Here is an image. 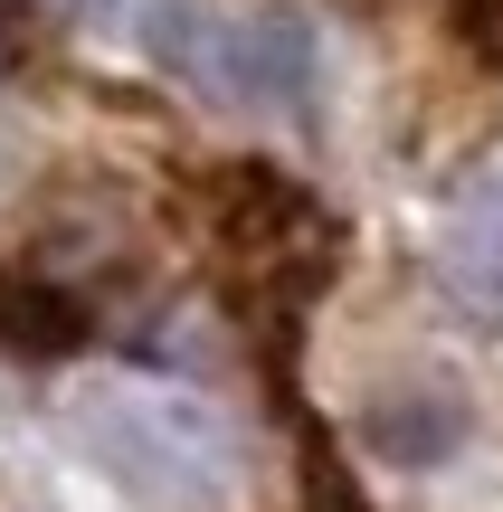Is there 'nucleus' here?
I'll use <instances>...</instances> for the list:
<instances>
[{
	"label": "nucleus",
	"instance_id": "1",
	"mask_svg": "<svg viewBox=\"0 0 503 512\" xmlns=\"http://www.w3.org/2000/svg\"><path fill=\"white\" fill-rule=\"evenodd\" d=\"M162 57L190 67L200 86L238 95V105H295L304 76H314V38L304 19H190V10H162Z\"/></svg>",
	"mask_w": 503,
	"mask_h": 512
},
{
	"label": "nucleus",
	"instance_id": "3",
	"mask_svg": "<svg viewBox=\"0 0 503 512\" xmlns=\"http://www.w3.org/2000/svg\"><path fill=\"white\" fill-rule=\"evenodd\" d=\"M447 285L503 313V162L466 190V209L447 219Z\"/></svg>",
	"mask_w": 503,
	"mask_h": 512
},
{
	"label": "nucleus",
	"instance_id": "4",
	"mask_svg": "<svg viewBox=\"0 0 503 512\" xmlns=\"http://www.w3.org/2000/svg\"><path fill=\"white\" fill-rule=\"evenodd\" d=\"M86 342V313L48 285V275H0V351L10 361H57Z\"/></svg>",
	"mask_w": 503,
	"mask_h": 512
},
{
	"label": "nucleus",
	"instance_id": "2",
	"mask_svg": "<svg viewBox=\"0 0 503 512\" xmlns=\"http://www.w3.org/2000/svg\"><path fill=\"white\" fill-rule=\"evenodd\" d=\"M95 418H124V427H95V437L114 446V465H124L133 484L200 494L209 465H219V437H209V418H200L190 399H162V389H105Z\"/></svg>",
	"mask_w": 503,
	"mask_h": 512
}]
</instances>
